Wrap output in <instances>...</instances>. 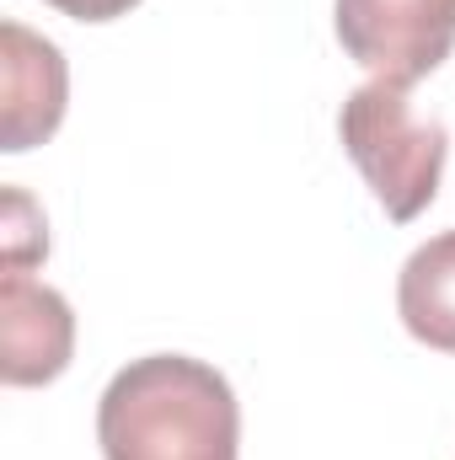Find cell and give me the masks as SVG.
<instances>
[{
  "label": "cell",
  "mask_w": 455,
  "mask_h": 460,
  "mask_svg": "<svg viewBox=\"0 0 455 460\" xmlns=\"http://www.w3.org/2000/svg\"><path fill=\"white\" fill-rule=\"evenodd\" d=\"M103 460H236L241 407L230 380L188 353L129 358L97 402Z\"/></svg>",
  "instance_id": "cell-1"
},
{
  "label": "cell",
  "mask_w": 455,
  "mask_h": 460,
  "mask_svg": "<svg viewBox=\"0 0 455 460\" xmlns=\"http://www.w3.org/2000/svg\"><path fill=\"white\" fill-rule=\"evenodd\" d=\"M338 134L348 161L359 166V177L370 182V193L380 199L391 220H418L434 204L445 155H451V134L434 113L413 108L407 86L364 81L359 92H348Z\"/></svg>",
  "instance_id": "cell-2"
},
{
  "label": "cell",
  "mask_w": 455,
  "mask_h": 460,
  "mask_svg": "<svg viewBox=\"0 0 455 460\" xmlns=\"http://www.w3.org/2000/svg\"><path fill=\"white\" fill-rule=\"evenodd\" d=\"M338 43L375 81L413 86L455 49V0H338Z\"/></svg>",
  "instance_id": "cell-3"
},
{
  "label": "cell",
  "mask_w": 455,
  "mask_h": 460,
  "mask_svg": "<svg viewBox=\"0 0 455 460\" xmlns=\"http://www.w3.org/2000/svg\"><path fill=\"white\" fill-rule=\"evenodd\" d=\"M76 353V316L59 289L38 284L27 268L0 279V375L5 385H49Z\"/></svg>",
  "instance_id": "cell-4"
},
{
  "label": "cell",
  "mask_w": 455,
  "mask_h": 460,
  "mask_svg": "<svg viewBox=\"0 0 455 460\" xmlns=\"http://www.w3.org/2000/svg\"><path fill=\"white\" fill-rule=\"evenodd\" d=\"M0 43H5V54H0V102H5L0 150L22 155L59 128L70 75H65V54L22 22H5Z\"/></svg>",
  "instance_id": "cell-5"
},
{
  "label": "cell",
  "mask_w": 455,
  "mask_h": 460,
  "mask_svg": "<svg viewBox=\"0 0 455 460\" xmlns=\"http://www.w3.org/2000/svg\"><path fill=\"white\" fill-rule=\"evenodd\" d=\"M402 327L434 353H455V226L429 235L397 279Z\"/></svg>",
  "instance_id": "cell-6"
},
{
  "label": "cell",
  "mask_w": 455,
  "mask_h": 460,
  "mask_svg": "<svg viewBox=\"0 0 455 460\" xmlns=\"http://www.w3.org/2000/svg\"><path fill=\"white\" fill-rule=\"evenodd\" d=\"M43 252H49L43 215L32 209V199L22 188H11L5 193V268H32Z\"/></svg>",
  "instance_id": "cell-7"
},
{
  "label": "cell",
  "mask_w": 455,
  "mask_h": 460,
  "mask_svg": "<svg viewBox=\"0 0 455 460\" xmlns=\"http://www.w3.org/2000/svg\"><path fill=\"white\" fill-rule=\"evenodd\" d=\"M54 11H65V16H76V22H113L123 11H134L139 0H49Z\"/></svg>",
  "instance_id": "cell-8"
}]
</instances>
